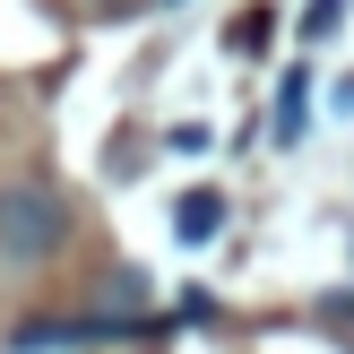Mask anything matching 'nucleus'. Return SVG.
I'll use <instances>...</instances> for the list:
<instances>
[{
    "label": "nucleus",
    "instance_id": "f257e3e1",
    "mask_svg": "<svg viewBox=\"0 0 354 354\" xmlns=\"http://www.w3.org/2000/svg\"><path fill=\"white\" fill-rule=\"evenodd\" d=\"M69 251V199L52 182H0V268H52Z\"/></svg>",
    "mask_w": 354,
    "mask_h": 354
},
{
    "label": "nucleus",
    "instance_id": "f03ea898",
    "mask_svg": "<svg viewBox=\"0 0 354 354\" xmlns=\"http://www.w3.org/2000/svg\"><path fill=\"white\" fill-rule=\"evenodd\" d=\"M156 320H104V311H52L35 328H9V354H52V346H104V337H147Z\"/></svg>",
    "mask_w": 354,
    "mask_h": 354
},
{
    "label": "nucleus",
    "instance_id": "7ed1b4c3",
    "mask_svg": "<svg viewBox=\"0 0 354 354\" xmlns=\"http://www.w3.org/2000/svg\"><path fill=\"white\" fill-rule=\"evenodd\" d=\"M216 225H225V199H216V190H190V199L173 207V234H182V242H207Z\"/></svg>",
    "mask_w": 354,
    "mask_h": 354
},
{
    "label": "nucleus",
    "instance_id": "20e7f679",
    "mask_svg": "<svg viewBox=\"0 0 354 354\" xmlns=\"http://www.w3.org/2000/svg\"><path fill=\"white\" fill-rule=\"evenodd\" d=\"M303 130H311V78H303V69H294V78L277 86V138H286V147H294V138H303Z\"/></svg>",
    "mask_w": 354,
    "mask_h": 354
},
{
    "label": "nucleus",
    "instance_id": "39448f33",
    "mask_svg": "<svg viewBox=\"0 0 354 354\" xmlns=\"http://www.w3.org/2000/svg\"><path fill=\"white\" fill-rule=\"evenodd\" d=\"M337 17H346V0H311V9H303V44H320Z\"/></svg>",
    "mask_w": 354,
    "mask_h": 354
},
{
    "label": "nucleus",
    "instance_id": "423d86ee",
    "mask_svg": "<svg viewBox=\"0 0 354 354\" xmlns=\"http://www.w3.org/2000/svg\"><path fill=\"white\" fill-rule=\"evenodd\" d=\"M259 35H268V9H242V26H234V52H259Z\"/></svg>",
    "mask_w": 354,
    "mask_h": 354
},
{
    "label": "nucleus",
    "instance_id": "0eeeda50",
    "mask_svg": "<svg viewBox=\"0 0 354 354\" xmlns=\"http://www.w3.org/2000/svg\"><path fill=\"white\" fill-rule=\"evenodd\" d=\"M320 311H328V320H354V294H328Z\"/></svg>",
    "mask_w": 354,
    "mask_h": 354
}]
</instances>
